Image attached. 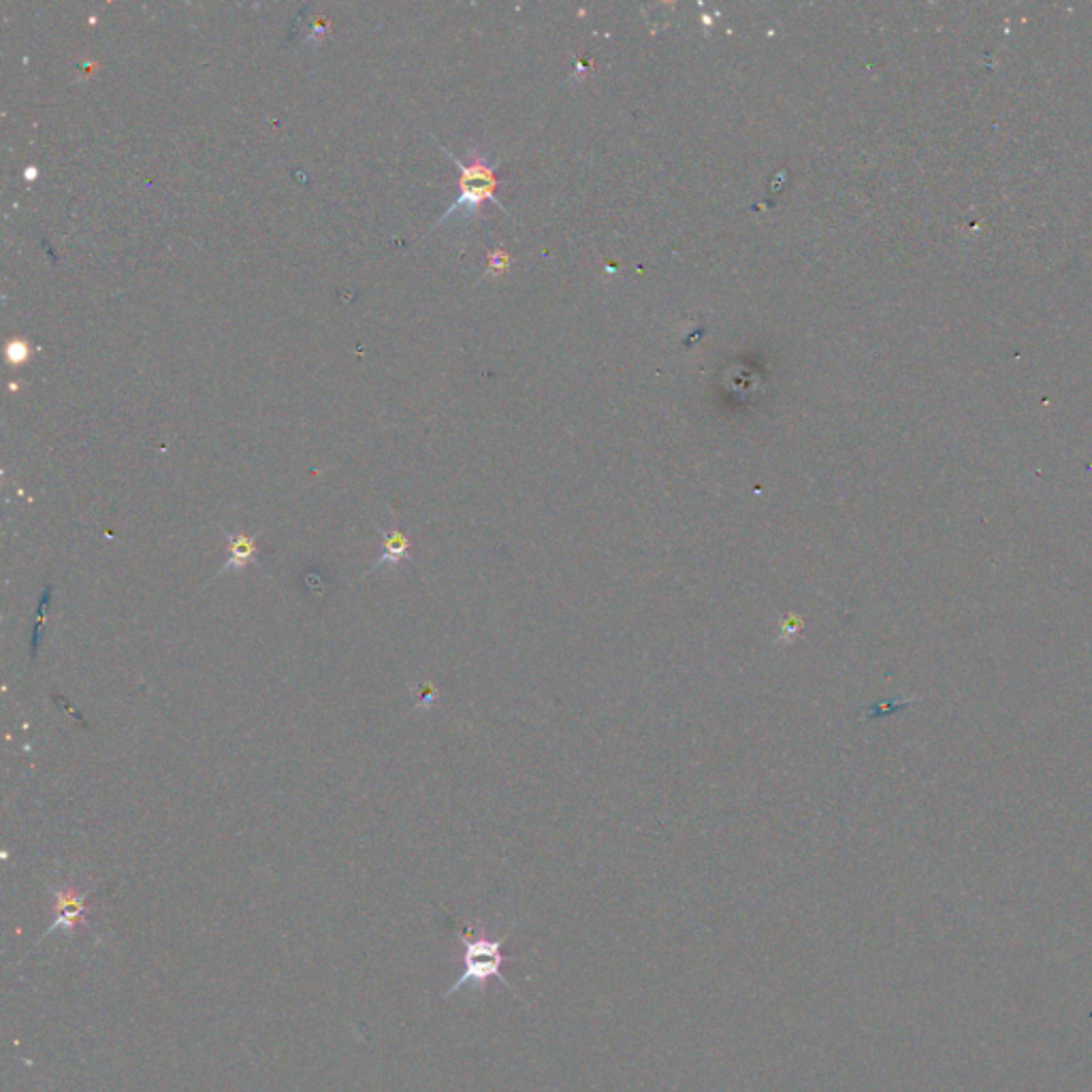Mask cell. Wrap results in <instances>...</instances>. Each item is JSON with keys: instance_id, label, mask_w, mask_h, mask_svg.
Masks as SVG:
<instances>
[{"instance_id": "1", "label": "cell", "mask_w": 1092, "mask_h": 1092, "mask_svg": "<svg viewBox=\"0 0 1092 1092\" xmlns=\"http://www.w3.org/2000/svg\"><path fill=\"white\" fill-rule=\"evenodd\" d=\"M459 941L463 945V973L451 986V990L446 992V997H453V994H457L461 986L465 984H474L480 988V992H485V986L491 977H497L502 984H506L512 992H515V986H512L502 973L504 965L508 962V958L502 952L504 939H491L485 933H474V928L468 926L459 930Z\"/></svg>"}, {"instance_id": "2", "label": "cell", "mask_w": 1092, "mask_h": 1092, "mask_svg": "<svg viewBox=\"0 0 1092 1092\" xmlns=\"http://www.w3.org/2000/svg\"><path fill=\"white\" fill-rule=\"evenodd\" d=\"M446 154L453 158V163L461 171L459 197H457V201L451 207H448L442 214V218H440V222L436 224V227H440V224H444L448 218L455 216V214H463L465 218L476 216L480 212V207H483L485 201H491L500 210L506 212L504 203L495 197V190H497V184H500L497 175H495V165H489L487 160H485V156H480L478 152L472 154V163L470 165H463L453 152L446 150Z\"/></svg>"}, {"instance_id": "3", "label": "cell", "mask_w": 1092, "mask_h": 1092, "mask_svg": "<svg viewBox=\"0 0 1092 1092\" xmlns=\"http://www.w3.org/2000/svg\"><path fill=\"white\" fill-rule=\"evenodd\" d=\"M50 892L54 894V901H56V920L52 922V926L47 928V933H54V930H67V933H75V928L79 924H84L86 920V913H88V905H86V894L75 890L73 886H64V888H50Z\"/></svg>"}, {"instance_id": "4", "label": "cell", "mask_w": 1092, "mask_h": 1092, "mask_svg": "<svg viewBox=\"0 0 1092 1092\" xmlns=\"http://www.w3.org/2000/svg\"><path fill=\"white\" fill-rule=\"evenodd\" d=\"M224 536H227L229 559H227V564H222V568H220V572L216 576H220L222 572H229V570H244L250 564L259 561V544H256L254 536L231 534L227 529H224Z\"/></svg>"}, {"instance_id": "5", "label": "cell", "mask_w": 1092, "mask_h": 1092, "mask_svg": "<svg viewBox=\"0 0 1092 1092\" xmlns=\"http://www.w3.org/2000/svg\"><path fill=\"white\" fill-rule=\"evenodd\" d=\"M380 534L384 536V542H382V555L374 561V566L370 568V572H374L378 566L382 564H402V561H408L410 559V549H412V542H410V536L404 532V529H382L380 527ZM367 572V574H370Z\"/></svg>"}, {"instance_id": "6", "label": "cell", "mask_w": 1092, "mask_h": 1092, "mask_svg": "<svg viewBox=\"0 0 1092 1092\" xmlns=\"http://www.w3.org/2000/svg\"><path fill=\"white\" fill-rule=\"evenodd\" d=\"M510 265V256L504 250H495L489 256V271H506Z\"/></svg>"}]
</instances>
